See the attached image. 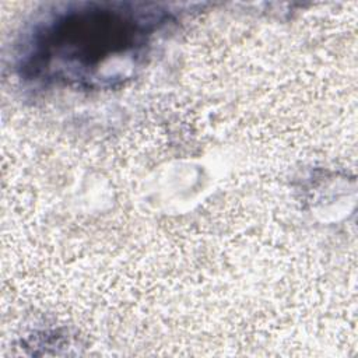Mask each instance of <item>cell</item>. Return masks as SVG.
<instances>
[{
    "label": "cell",
    "mask_w": 358,
    "mask_h": 358,
    "mask_svg": "<svg viewBox=\"0 0 358 358\" xmlns=\"http://www.w3.org/2000/svg\"><path fill=\"white\" fill-rule=\"evenodd\" d=\"M165 10L138 4H81L59 13L34 34L29 60L39 77L95 81L110 62L137 60L166 25Z\"/></svg>",
    "instance_id": "cell-1"
}]
</instances>
